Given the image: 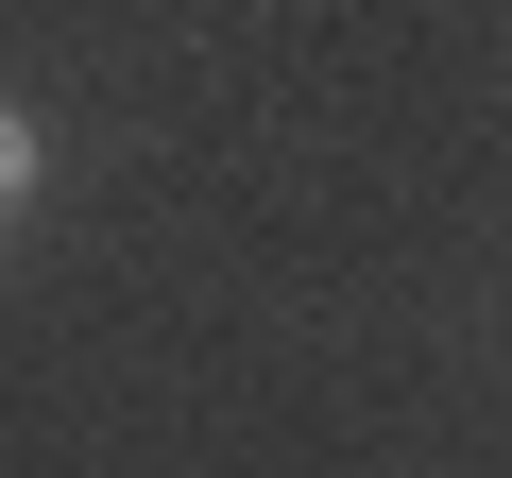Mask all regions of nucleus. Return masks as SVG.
<instances>
[{
    "label": "nucleus",
    "instance_id": "1",
    "mask_svg": "<svg viewBox=\"0 0 512 478\" xmlns=\"http://www.w3.org/2000/svg\"><path fill=\"white\" fill-rule=\"evenodd\" d=\"M18 205H35V120L0 103V222H18Z\"/></svg>",
    "mask_w": 512,
    "mask_h": 478
}]
</instances>
